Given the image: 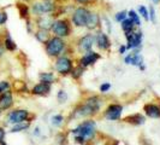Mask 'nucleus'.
<instances>
[{
  "mask_svg": "<svg viewBox=\"0 0 160 145\" xmlns=\"http://www.w3.org/2000/svg\"><path fill=\"white\" fill-rule=\"evenodd\" d=\"M96 132V123L93 120H87L78 125L75 129H72V133L75 136H80V137L87 139H92L95 136Z\"/></svg>",
  "mask_w": 160,
  "mask_h": 145,
  "instance_id": "obj_6",
  "label": "nucleus"
},
{
  "mask_svg": "<svg viewBox=\"0 0 160 145\" xmlns=\"http://www.w3.org/2000/svg\"><path fill=\"white\" fill-rule=\"evenodd\" d=\"M25 23H27V29H28V33H32V23L30 17L25 19Z\"/></svg>",
  "mask_w": 160,
  "mask_h": 145,
  "instance_id": "obj_39",
  "label": "nucleus"
},
{
  "mask_svg": "<svg viewBox=\"0 0 160 145\" xmlns=\"http://www.w3.org/2000/svg\"><path fill=\"white\" fill-rule=\"evenodd\" d=\"M125 18H128V11H125V10H123V11H118L116 15H114V21L116 22H123Z\"/></svg>",
  "mask_w": 160,
  "mask_h": 145,
  "instance_id": "obj_30",
  "label": "nucleus"
},
{
  "mask_svg": "<svg viewBox=\"0 0 160 145\" xmlns=\"http://www.w3.org/2000/svg\"><path fill=\"white\" fill-rule=\"evenodd\" d=\"M28 116H29V111L24 110V109H18V110L10 111L8 115V123L15 125L18 122H23V121L28 120Z\"/></svg>",
  "mask_w": 160,
  "mask_h": 145,
  "instance_id": "obj_11",
  "label": "nucleus"
},
{
  "mask_svg": "<svg viewBox=\"0 0 160 145\" xmlns=\"http://www.w3.org/2000/svg\"><path fill=\"white\" fill-rule=\"evenodd\" d=\"M56 21V17L52 13H47V15H41V16L36 17L35 19V25L38 27V29H46L49 30L52 29V25Z\"/></svg>",
  "mask_w": 160,
  "mask_h": 145,
  "instance_id": "obj_10",
  "label": "nucleus"
},
{
  "mask_svg": "<svg viewBox=\"0 0 160 145\" xmlns=\"http://www.w3.org/2000/svg\"><path fill=\"white\" fill-rule=\"evenodd\" d=\"M127 50H128V47H127L125 45H122V46H119V50H118V51H119L120 55H124V53L127 52Z\"/></svg>",
  "mask_w": 160,
  "mask_h": 145,
  "instance_id": "obj_41",
  "label": "nucleus"
},
{
  "mask_svg": "<svg viewBox=\"0 0 160 145\" xmlns=\"http://www.w3.org/2000/svg\"><path fill=\"white\" fill-rule=\"evenodd\" d=\"M0 145H6V144H5V143H4V142H2V143H1V144H0Z\"/></svg>",
  "mask_w": 160,
  "mask_h": 145,
  "instance_id": "obj_46",
  "label": "nucleus"
},
{
  "mask_svg": "<svg viewBox=\"0 0 160 145\" xmlns=\"http://www.w3.org/2000/svg\"><path fill=\"white\" fill-rule=\"evenodd\" d=\"M120 27H122V29H123V32L124 34H128V33H131L132 30H135L137 27L134 24V22L130 19V18H125L123 22H120Z\"/></svg>",
  "mask_w": 160,
  "mask_h": 145,
  "instance_id": "obj_23",
  "label": "nucleus"
},
{
  "mask_svg": "<svg viewBox=\"0 0 160 145\" xmlns=\"http://www.w3.org/2000/svg\"><path fill=\"white\" fill-rule=\"evenodd\" d=\"M110 89H111V83H108V82H105V83H102V85L100 86V91H101L102 93H105V92H108V91H110Z\"/></svg>",
  "mask_w": 160,
  "mask_h": 145,
  "instance_id": "obj_38",
  "label": "nucleus"
},
{
  "mask_svg": "<svg viewBox=\"0 0 160 145\" xmlns=\"http://www.w3.org/2000/svg\"><path fill=\"white\" fill-rule=\"evenodd\" d=\"M144 113L148 117L152 119H159L160 117V106L155 104H147L144 105Z\"/></svg>",
  "mask_w": 160,
  "mask_h": 145,
  "instance_id": "obj_19",
  "label": "nucleus"
},
{
  "mask_svg": "<svg viewBox=\"0 0 160 145\" xmlns=\"http://www.w3.org/2000/svg\"><path fill=\"white\" fill-rule=\"evenodd\" d=\"M4 52H5V47H4V45H0V57H2Z\"/></svg>",
  "mask_w": 160,
  "mask_h": 145,
  "instance_id": "obj_42",
  "label": "nucleus"
},
{
  "mask_svg": "<svg viewBox=\"0 0 160 145\" xmlns=\"http://www.w3.org/2000/svg\"><path fill=\"white\" fill-rule=\"evenodd\" d=\"M51 83H47V82H42L40 81L38 85H35L32 89V94H36V96H46L51 92Z\"/></svg>",
  "mask_w": 160,
  "mask_h": 145,
  "instance_id": "obj_18",
  "label": "nucleus"
},
{
  "mask_svg": "<svg viewBox=\"0 0 160 145\" xmlns=\"http://www.w3.org/2000/svg\"><path fill=\"white\" fill-rule=\"evenodd\" d=\"M128 17L134 22V24L136 25L137 28L141 27V18H140V15L137 13L135 10H129L128 11Z\"/></svg>",
  "mask_w": 160,
  "mask_h": 145,
  "instance_id": "obj_26",
  "label": "nucleus"
},
{
  "mask_svg": "<svg viewBox=\"0 0 160 145\" xmlns=\"http://www.w3.org/2000/svg\"><path fill=\"white\" fill-rule=\"evenodd\" d=\"M73 68V64H72V61L66 56H59L57 57L56 61V70L58 74L60 75H68L70 74Z\"/></svg>",
  "mask_w": 160,
  "mask_h": 145,
  "instance_id": "obj_8",
  "label": "nucleus"
},
{
  "mask_svg": "<svg viewBox=\"0 0 160 145\" xmlns=\"http://www.w3.org/2000/svg\"><path fill=\"white\" fill-rule=\"evenodd\" d=\"M17 8H18V12H19V16L21 18H23V19H27V18H29L30 16V6L28 5V4H25V3H18L17 4Z\"/></svg>",
  "mask_w": 160,
  "mask_h": 145,
  "instance_id": "obj_21",
  "label": "nucleus"
},
{
  "mask_svg": "<svg viewBox=\"0 0 160 145\" xmlns=\"http://www.w3.org/2000/svg\"><path fill=\"white\" fill-rule=\"evenodd\" d=\"M39 78H40V81L47 82V83H51V85L56 81V78H54V74L53 72H41Z\"/></svg>",
  "mask_w": 160,
  "mask_h": 145,
  "instance_id": "obj_27",
  "label": "nucleus"
},
{
  "mask_svg": "<svg viewBox=\"0 0 160 145\" xmlns=\"http://www.w3.org/2000/svg\"><path fill=\"white\" fill-rule=\"evenodd\" d=\"M101 24H104V27H106V29H107V34H111V32H112L111 22H110V19H108L106 16L101 17Z\"/></svg>",
  "mask_w": 160,
  "mask_h": 145,
  "instance_id": "obj_32",
  "label": "nucleus"
},
{
  "mask_svg": "<svg viewBox=\"0 0 160 145\" xmlns=\"http://www.w3.org/2000/svg\"><path fill=\"white\" fill-rule=\"evenodd\" d=\"M89 12H90V8L88 6L80 5L73 8V11L71 12V18H70L72 25L76 28H86Z\"/></svg>",
  "mask_w": 160,
  "mask_h": 145,
  "instance_id": "obj_4",
  "label": "nucleus"
},
{
  "mask_svg": "<svg viewBox=\"0 0 160 145\" xmlns=\"http://www.w3.org/2000/svg\"><path fill=\"white\" fill-rule=\"evenodd\" d=\"M2 45H4V47L5 50H8V51H16L17 50V45L16 42L12 40V38L8 35V33H6V36H5V39H4V42H2Z\"/></svg>",
  "mask_w": 160,
  "mask_h": 145,
  "instance_id": "obj_25",
  "label": "nucleus"
},
{
  "mask_svg": "<svg viewBox=\"0 0 160 145\" xmlns=\"http://www.w3.org/2000/svg\"><path fill=\"white\" fill-rule=\"evenodd\" d=\"M4 138H5V129L0 127V144L4 142Z\"/></svg>",
  "mask_w": 160,
  "mask_h": 145,
  "instance_id": "obj_40",
  "label": "nucleus"
},
{
  "mask_svg": "<svg viewBox=\"0 0 160 145\" xmlns=\"http://www.w3.org/2000/svg\"><path fill=\"white\" fill-rule=\"evenodd\" d=\"M1 113H2V110H1V109H0V116H1Z\"/></svg>",
  "mask_w": 160,
  "mask_h": 145,
  "instance_id": "obj_45",
  "label": "nucleus"
},
{
  "mask_svg": "<svg viewBox=\"0 0 160 145\" xmlns=\"http://www.w3.org/2000/svg\"><path fill=\"white\" fill-rule=\"evenodd\" d=\"M56 0H32L30 5V12L35 17H39L41 15L53 13L57 8Z\"/></svg>",
  "mask_w": 160,
  "mask_h": 145,
  "instance_id": "obj_1",
  "label": "nucleus"
},
{
  "mask_svg": "<svg viewBox=\"0 0 160 145\" xmlns=\"http://www.w3.org/2000/svg\"><path fill=\"white\" fill-rule=\"evenodd\" d=\"M125 121L129 122V123H131V125L140 126V125H143L146 119H144V116H142L141 114H134V115H131V116H128V117L125 119Z\"/></svg>",
  "mask_w": 160,
  "mask_h": 145,
  "instance_id": "obj_22",
  "label": "nucleus"
},
{
  "mask_svg": "<svg viewBox=\"0 0 160 145\" xmlns=\"http://www.w3.org/2000/svg\"><path fill=\"white\" fill-rule=\"evenodd\" d=\"M95 45L98 46L99 50L107 51L108 48L111 47V41H110L108 35L102 32V30H99L95 34Z\"/></svg>",
  "mask_w": 160,
  "mask_h": 145,
  "instance_id": "obj_13",
  "label": "nucleus"
},
{
  "mask_svg": "<svg viewBox=\"0 0 160 145\" xmlns=\"http://www.w3.org/2000/svg\"><path fill=\"white\" fill-rule=\"evenodd\" d=\"M149 1L153 4H160V0H149Z\"/></svg>",
  "mask_w": 160,
  "mask_h": 145,
  "instance_id": "obj_44",
  "label": "nucleus"
},
{
  "mask_svg": "<svg viewBox=\"0 0 160 145\" xmlns=\"http://www.w3.org/2000/svg\"><path fill=\"white\" fill-rule=\"evenodd\" d=\"M125 38H127V47L128 50H140L142 46V32L141 30H132L131 33L125 34Z\"/></svg>",
  "mask_w": 160,
  "mask_h": 145,
  "instance_id": "obj_7",
  "label": "nucleus"
},
{
  "mask_svg": "<svg viewBox=\"0 0 160 145\" xmlns=\"http://www.w3.org/2000/svg\"><path fill=\"white\" fill-rule=\"evenodd\" d=\"M148 16H149V21L152 23H155L157 22V15H155V8L153 5H149L148 8Z\"/></svg>",
  "mask_w": 160,
  "mask_h": 145,
  "instance_id": "obj_31",
  "label": "nucleus"
},
{
  "mask_svg": "<svg viewBox=\"0 0 160 145\" xmlns=\"http://www.w3.org/2000/svg\"><path fill=\"white\" fill-rule=\"evenodd\" d=\"M21 3H25V4H29V3H32V0H19Z\"/></svg>",
  "mask_w": 160,
  "mask_h": 145,
  "instance_id": "obj_43",
  "label": "nucleus"
},
{
  "mask_svg": "<svg viewBox=\"0 0 160 145\" xmlns=\"http://www.w3.org/2000/svg\"><path fill=\"white\" fill-rule=\"evenodd\" d=\"M6 21H8V13L4 10H0V25L5 24Z\"/></svg>",
  "mask_w": 160,
  "mask_h": 145,
  "instance_id": "obj_37",
  "label": "nucleus"
},
{
  "mask_svg": "<svg viewBox=\"0 0 160 145\" xmlns=\"http://www.w3.org/2000/svg\"><path fill=\"white\" fill-rule=\"evenodd\" d=\"M71 28L72 23L69 18H56L54 23L52 25V29L51 32L54 36H59V38H63L66 39L71 35Z\"/></svg>",
  "mask_w": 160,
  "mask_h": 145,
  "instance_id": "obj_3",
  "label": "nucleus"
},
{
  "mask_svg": "<svg viewBox=\"0 0 160 145\" xmlns=\"http://www.w3.org/2000/svg\"><path fill=\"white\" fill-rule=\"evenodd\" d=\"M73 3L82 5V6H90L93 3H95V0H73Z\"/></svg>",
  "mask_w": 160,
  "mask_h": 145,
  "instance_id": "obj_35",
  "label": "nucleus"
},
{
  "mask_svg": "<svg viewBox=\"0 0 160 145\" xmlns=\"http://www.w3.org/2000/svg\"><path fill=\"white\" fill-rule=\"evenodd\" d=\"M100 55L95 52V51H93V50H90L88 52H86L83 56L80 58V61H78V65L81 67H83V68H87L89 65L94 64L96 63L99 59H100Z\"/></svg>",
  "mask_w": 160,
  "mask_h": 145,
  "instance_id": "obj_12",
  "label": "nucleus"
},
{
  "mask_svg": "<svg viewBox=\"0 0 160 145\" xmlns=\"http://www.w3.org/2000/svg\"><path fill=\"white\" fill-rule=\"evenodd\" d=\"M29 126H30V122H29V121L18 122V123H15V125L11 127L10 132H11V133H18V132H22V131L28 129V128H29Z\"/></svg>",
  "mask_w": 160,
  "mask_h": 145,
  "instance_id": "obj_24",
  "label": "nucleus"
},
{
  "mask_svg": "<svg viewBox=\"0 0 160 145\" xmlns=\"http://www.w3.org/2000/svg\"><path fill=\"white\" fill-rule=\"evenodd\" d=\"M12 105H13V96H12V92L8 89L0 94V109L8 110Z\"/></svg>",
  "mask_w": 160,
  "mask_h": 145,
  "instance_id": "obj_17",
  "label": "nucleus"
},
{
  "mask_svg": "<svg viewBox=\"0 0 160 145\" xmlns=\"http://www.w3.org/2000/svg\"><path fill=\"white\" fill-rule=\"evenodd\" d=\"M36 40L41 42V44H46L48 41V39L51 38V32L49 30H46V29H38L36 32L34 33Z\"/></svg>",
  "mask_w": 160,
  "mask_h": 145,
  "instance_id": "obj_20",
  "label": "nucleus"
},
{
  "mask_svg": "<svg viewBox=\"0 0 160 145\" xmlns=\"http://www.w3.org/2000/svg\"><path fill=\"white\" fill-rule=\"evenodd\" d=\"M8 89H10V83L8 81H0V94L4 93Z\"/></svg>",
  "mask_w": 160,
  "mask_h": 145,
  "instance_id": "obj_36",
  "label": "nucleus"
},
{
  "mask_svg": "<svg viewBox=\"0 0 160 145\" xmlns=\"http://www.w3.org/2000/svg\"><path fill=\"white\" fill-rule=\"evenodd\" d=\"M100 25H101V16H100V13L96 12V11L90 10L88 19H87V24H86V28L88 30H95Z\"/></svg>",
  "mask_w": 160,
  "mask_h": 145,
  "instance_id": "obj_15",
  "label": "nucleus"
},
{
  "mask_svg": "<svg viewBox=\"0 0 160 145\" xmlns=\"http://www.w3.org/2000/svg\"><path fill=\"white\" fill-rule=\"evenodd\" d=\"M132 52L129 53L128 56L124 58V62L127 64H131V65H136V67H141L143 65V57L141 56L140 53V50H131Z\"/></svg>",
  "mask_w": 160,
  "mask_h": 145,
  "instance_id": "obj_16",
  "label": "nucleus"
},
{
  "mask_svg": "<svg viewBox=\"0 0 160 145\" xmlns=\"http://www.w3.org/2000/svg\"><path fill=\"white\" fill-rule=\"evenodd\" d=\"M46 45V53L49 57H59L66 47V42L63 38L59 36H51Z\"/></svg>",
  "mask_w": 160,
  "mask_h": 145,
  "instance_id": "obj_5",
  "label": "nucleus"
},
{
  "mask_svg": "<svg viewBox=\"0 0 160 145\" xmlns=\"http://www.w3.org/2000/svg\"><path fill=\"white\" fill-rule=\"evenodd\" d=\"M123 113V106L119 104H111L105 111V117L110 121L119 120Z\"/></svg>",
  "mask_w": 160,
  "mask_h": 145,
  "instance_id": "obj_14",
  "label": "nucleus"
},
{
  "mask_svg": "<svg viewBox=\"0 0 160 145\" xmlns=\"http://www.w3.org/2000/svg\"><path fill=\"white\" fill-rule=\"evenodd\" d=\"M84 69L86 68H83V67H81V65H77V67H73L71 70V76L73 79H80L81 76L83 75V72H84Z\"/></svg>",
  "mask_w": 160,
  "mask_h": 145,
  "instance_id": "obj_28",
  "label": "nucleus"
},
{
  "mask_svg": "<svg viewBox=\"0 0 160 145\" xmlns=\"http://www.w3.org/2000/svg\"><path fill=\"white\" fill-rule=\"evenodd\" d=\"M100 105L101 102L98 97H90L86 100V103L83 105L78 106L75 111V115L78 117H86V116H90L93 114L98 113L100 110Z\"/></svg>",
  "mask_w": 160,
  "mask_h": 145,
  "instance_id": "obj_2",
  "label": "nucleus"
},
{
  "mask_svg": "<svg viewBox=\"0 0 160 145\" xmlns=\"http://www.w3.org/2000/svg\"><path fill=\"white\" fill-rule=\"evenodd\" d=\"M137 13L140 15V17H142L144 21H149V16H148V8H146L144 5H140L137 8Z\"/></svg>",
  "mask_w": 160,
  "mask_h": 145,
  "instance_id": "obj_29",
  "label": "nucleus"
},
{
  "mask_svg": "<svg viewBox=\"0 0 160 145\" xmlns=\"http://www.w3.org/2000/svg\"><path fill=\"white\" fill-rule=\"evenodd\" d=\"M94 45H95V34H90V33L81 36L77 41V48L82 53L90 51Z\"/></svg>",
  "mask_w": 160,
  "mask_h": 145,
  "instance_id": "obj_9",
  "label": "nucleus"
},
{
  "mask_svg": "<svg viewBox=\"0 0 160 145\" xmlns=\"http://www.w3.org/2000/svg\"><path fill=\"white\" fill-rule=\"evenodd\" d=\"M51 121H52V125H53V126H60L62 122L64 121V119H63L62 115H54V116H52Z\"/></svg>",
  "mask_w": 160,
  "mask_h": 145,
  "instance_id": "obj_33",
  "label": "nucleus"
},
{
  "mask_svg": "<svg viewBox=\"0 0 160 145\" xmlns=\"http://www.w3.org/2000/svg\"><path fill=\"white\" fill-rule=\"evenodd\" d=\"M0 45H2V42H1V41H0Z\"/></svg>",
  "mask_w": 160,
  "mask_h": 145,
  "instance_id": "obj_47",
  "label": "nucleus"
},
{
  "mask_svg": "<svg viewBox=\"0 0 160 145\" xmlns=\"http://www.w3.org/2000/svg\"><path fill=\"white\" fill-rule=\"evenodd\" d=\"M58 100H59V103H64V102L68 100V94H66V92L64 89H60L58 92Z\"/></svg>",
  "mask_w": 160,
  "mask_h": 145,
  "instance_id": "obj_34",
  "label": "nucleus"
}]
</instances>
